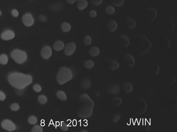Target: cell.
<instances>
[{"mask_svg":"<svg viewBox=\"0 0 177 132\" xmlns=\"http://www.w3.org/2000/svg\"><path fill=\"white\" fill-rule=\"evenodd\" d=\"M146 0H142V1H145Z\"/></svg>","mask_w":177,"mask_h":132,"instance_id":"obj_44","label":"cell"},{"mask_svg":"<svg viewBox=\"0 0 177 132\" xmlns=\"http://www.w3.org/2000/svg\"><path fill=\"white\" fill-rule=\"evenodd\" d=\"M119 68V64L115 60H111L110 61V69L111 71H114Z\"/></svg>","mask_w":177,"mask_h":132,"instance_id":"obj_19","label":"cell"},{"mask_svg":"<svg viewBox=\"0 0 177 132\" xmlns=\"http://www.w3.org/2000/svg\"><path fill=\"white\" fill-rule=\"evenodd\" d=\"M66 1L68 4H73L77 1V0H66Z\"/></svg>","mask_w":177,"mask_h":132,"instance_id":"obj_41","label":"cell"},{"mask_svg":"<svg viewBox=\"0 0 177 132\" xmlns=\"http://www.w3.org/2000/svg\"><path fill=\"white\" fill-rule=\"evenodd\" d=\"M117 27H118L117 23L114 20L110 21L107 24V29L110 32H114L117 30Z\"/></svg>","mask_w":177,"mask_h":132,"instance_id":"obj_14","label":"cell"},{"mask_svg":"<svg viewBox=\"0 0 177 132\" xmlns=\"http://www.w3.org/2000/svg\"><path fill=\"white\" fill-rule=\"evenodd\" d=\"M80 106L78 115L82 118L90 117L93 113L95 103L87 94H84L80 96Z\"/></svg>","mask_w":177,"mask_h":132,"instance_id":"obj_2","label":"cell"},{"mask_svg":"<svg viewBox=\"0 0 177 132\" xmlns=\"http://www.w3.org/2000/svg\"><path fill=\"white\" fill-rule=\"evenodd\" d=\"M95 63L91 60H86L84 62V67L88 69H91L94 67Z\"/></svg>","mask_w":177,"mask_h":132,"instance_id":"obj_24","label":"cell"},{"mask_svg":"<svg viewBox=\"0 0 177 132\" xmlns=\"http://www.w3.org/2000/svg\"><path fill=\"white\" fill-rule=\"evenodd\" d=\"M10 56L16 63L19 64H23L27 59V53L24 51L18 49L12 51L10 54Z\"/></svg>","mask_w":177,"mask_h":132,"instance_id":"obj_4","label":"cell"},{"mask_svg":"<svg viewBox=\"0 0 177 132\" xmlns=\"http://www.w3.org/2000/svg\"><path fill=\"white\" fill-rule=\"evenodd\" d=\"M103 1V0H90V2L94 5H96V6H99L102 4Z\"/></svg>","mask_w":177,"mask_h":132,"instance_id":"obj_35","label":"cell"},{"mask_svg":"<svg viewBox=\"0 0 177 132\" xmlns=\"http://www.w3.org/2000/svg\"><path fill=\"white\" fill-rule=\"evenodd\" d=\"M90 55L92 57H96L99 55L100 54V49L97 47L94 46L90 49L89 51Z\"/></svg>","mask_w":177,"mask_h":132,"instance_id":"obj_18","label":"cell"},{"mask_svg":"<svg viewBox=\"0 0 177 132\" xmlns=\"http://www.w3.org/2000/svg\"><path fill=\"white\" fill-rule=\"evenodd\" d=\"M37 118L35 116H31L28 119V122L31 125L35 124L37 122Z\"/></svg>","mask_w":177,"mask_h":132,"instance_id":"obj_30","label":"cell"},{"mask_svg":"<svg viewBox=\"0 0 177 132\" xmlns=\"http://www.w3.org/2000/svg\"><path fill=\"white\" fill-rule=\"evenodd\" d=\"M81 132H87L88 131L87 130H82V131H81Z\"/></svg>","mask_w":177,"mask_h":132,"instance_id":"obj_42","label":"cell"},{"mask_svg":"<svg viewBox=\"0 0 177 132\" xmlns=\"http://www.w3.org/2000/svg\"><path fill=\"white\" fill-rule=\"evenodd\" d=\"M22 21L24 25L27 27H31L34 23V18L30 13L25 14L22 17Z\"/></svg>","mask_w":177,"mask_h":132,"instance_id":"obj_6","label":"cell"},{"mask_svg":"<svg viewBox=\"0 0 177 132\" xmlns=\"http://www.w3.org/2000/svg\"><path fill=\"white\" fill-rule=\"evenodd\" d=\"M119 43L124 47H128L130 44L128 37L125 35H121L119 38Z\"/></svg>","mask_w":177,"mask_h":132,"instance_id":"obj_12","label":"cell"},{"mask_svg":"<svg viewBox=\"0 0 177 132\" xmlns=\"http://www.w3.org/2000/svg\"><path fill=\"white\" fill-rule=\"evenodd\" d=\"M42 57L45 60H47L51 57L52 55V50L49 46H45L42 49L41 52Z\"/></svg>","mask_w":177,"mask_h":132,"instance_id":"obj_9","label":"cell"},{"mask_svg":"<svg viewBox=\"0 0 177 132\" xmlns=\"http://www.w3.org/2000/svg\"><path fill=\"white\" fill-rule=\"evenodd\" d=\"M8 81L10 85L15 88L23 89L31 84L32 77L22 73L13 72L8 75Z\"/></svg>","mask_w":177,"mask_h":132,"instance_id":"obj_1","label":"cell"},{"mask_svg":"<svg viewBox=\"0 0 177 132\" xmlns=\"http://www.w3.org/2000/svg\"><path fill=\"white\" fill-rule=\"evenodd\" d=\"M126 25L128 29H135L136 26V22L134 20L130 18H128L126 20Z\"/></svg>","mask_w":177,"mask_h":132,"instance_id":"obj_17","label":"cell"},{"mask_svg":"<svg viewBox=\"0 0 177 132\" xmlns=\"http://www.w3.org/2000/svg\"><path fill=\"white\" fill-rule=\"evenodd\" d=\"M6 98V95L2 91H0V101H4Z\"/></svg>","mask_w":177,"mask_h":132,"instance_id":"obj_40","label":"cell"},{"mask_svg":"<svg viewBox=\"0 0 177 132\" xmlns=\"http://www.w3.org/2000/svg\"><path fill=\"white\" fill-rule=\"evenodd\" d=\"M15 33L14 31L10 29H8L3 32L1 34V37L3 40H5V41H8V40L13 39L15 38Z\"/></svg>","mask_w":177,"mask_h":132,"instance_id":"obj_8","label":"cell"},{"mask_svg":"<svg viewBox=\"0 0 177 132\" xmlns=\"http://www.w3.org/2000/svg\"><path fill=\"white\" fill-rule=\"evenodd\" d=\"M112 103L113 104L114 106H119L121 105L122 103V100L121 98L119 97H115L112 99Z\"/></svg>","mask_w":177,"mask_h":132,"instance_id":"obj_26","label":"cell"},{"mask_svg":"<svg viewBox=\"0 0 177 132\" xmlns=\"http://www.w3.org/2000/svg\"><path fill=\"white\" fill-rule=\"evenodd\" d=\"M38 19H39V21L42 22H46L47 21V18L46 16L43 15V14H41V15L39 16Z\"/></svg>","mask_w":177,"mask_h":132,"instance_id":"obj_36","label":"cell"},{"mask_svg":"<svg viewBox=\"0 0 177 132\" xmlns=\"http://www.w3.org/2000/svg\"><path fill=\"white\" fill-rule=\"evenodd\" d=\"M76 3V7L78 9L80 10H85L88 6L87 1V0H77Z\"/></svg>","mask_w":177,"mask_h":132,"instance_id":"obj_13","label":"cell"},{"mask_svg":"<svg viewBox=\"0 0 177 132\" xmlns=\"http://www.w3.org/2000/svg\"><path fill=\"white\" fill-rule=\"evenodd\" d=\"M11 14L12 15V17H15V18H17V17L19 16V12L18 10L16 9H13L12 10V12H11Z\"/></svg>","mask_w":177,"mask_h":132,"instance_id":"obj_37","label":"cell"},{"mask_svg":"<svg viewBox=\"0 0 177 132\" xmlns=\"http://www.w3.org/2000/svg\"><path fill=\"white\" fill-rule=\"evenodd\" d=\"M76 48V44L74 42L68 43L64 48V52L67 56H71L74 53Z\"/></svg>","mask_w":177,"mask_h":132,"instance_id":"obj_7","label":"cell"},{"mask_svg":"<svg viewBox=\"0 0 177 132\" xmlns=\"http://www.w3.org/2000/svg\"><path fill=\"white\" fill-rule=\"evenodd\" d=\"M121 116L119 114L115 115L113 117V122L114 123H117L119 121V120L121 119Z\"/></svg>","mask_w":177,"mask_h":132,"instance_id":"obj_39","label":"cell"},{"mask_svg":"<svg viewBox=\"0 0 177 132\" xmlns=\"http://www.w3.org/2000/svg\"><path fill=\"white\" fill-rule=\"evenodd\" d=\"M8 56L5 54H2L0 55V64L5 65L8 63Z\"/></svg>","mask_w":177,"mask_h":132,"instance_id":"obj_23","label":"cell"},{"mask_svg":"<svg viewBox=\"0 0 177 132\" xmlns=\"http://www.w3.org/2000/svg\"><path fill=\"white\" fill-rule=\"evenodd\" d=\"M31 1H32V0H31Z\"/></svg>","mask_w":177,"mask_h":132,"instance_id":"obj_45","label":"cell"},{"mask_svg":"<svg viewBox=\"0 0 177 132\" xmlns=\"http://www.w3.org/2000/svg\"><path fill=\"white\" fill-rule=\"evenodd\" d=\"M38 101L41 104H45L47 101V98L44 95H40L38 97Z\"/></svg>","mask_w":177,"mask_h":132,"instance_id":"obj_28","label":"cell"},{"mask_svg":"<svg viewBox=\"0 0 177 132\" xmlns=\"http://www.w3.org/2000/svg\"><path fill=\"white\" fill-rule=\"evenodd\" d=\"M124 3V0H113L112 4L115 7H121Z\"/></svg>","mask_w":177,"mask_h":132,"instance_id":"obj_27","label":"cell"},{"mask_svg":"<svg viewBox=\"0 0 177 132\" xmlns=\"http://www.w3.org/2000/svg\"><path fill=\"white\" fill-rule=\"evenodd\" d=\"M72 70L67 67H61L59 69L57 75V81L60 85H63L73 79Z\"/></svg>","mask_w":177,"mask_h":132,"instance_id":"obj_3","label":"cell"},{"mask_svg":"<svg viewBox=\"0 0 177 132\" xmlns=\"http://www.w3.org/2000/svg\"><path fill=\"white\" fill-rule=\"evenodd\" d=\"M121 87L119 84H114L110 86L108 88V92L111 94L115 95L120 92Z\"/></svg>","mask_w":177,"mask_h":132,"instance_id":"obj_11","label":"cell"},{"mask_svg":"<svg viewBox=\"0 0 177 132\" xmlns=\"http://www.w3.org/2000/svg\"><path fill=\"white\" fill-rule=\"evenodd\" d=\"M65 43L63 41L58 40L56 41L53 45V49L56 51H60L63 50L65 48Z\"/></svg>","mask_w":177,"mask_h":132,"instance_id":"obj_16","label":"cell"},{"mask_svg":"<svg viewBox=\"0 0 177 132\" xmlns=\"http://www.w3.org/2000/svg\"><path fill=\"white\" fill-rule=\"evenodd\" d=\"M124 61L126 66L128 67H133L135 64V60L130 54H127L124 56Z\"/></svg>","mask_w":177,"mask_h":132,"instance_id":"obj_10","label":"cell"},{"mask_svg":"<svg viewBox=\"0 0 177 132\" xmlns=\"http://www.w3.org/2000/svg\"><path fill=\"white\" fill-rule=\"evenodd\" d=\"M84 43L85 44L86 46H90L92 42V39L91 38L90 36H85L84 38Z\"/></svg>","mask_w":177,"mask_h":132,"instance_id":"obj_29","label":"cell"},{"mask_svg":"<svg viewBox=\"0 0 177 132\" xmlns=\"http://www.w3.org/2000/svg\"><path fill=\"white\" fill-rule=\"evenodd\" d=\"M61 29L63 32L67 33L70 31L71 26L70 24L68 22H63V23H62L61 25Z\"/></svg>","mask_w":177,"mask_h":132,"instance_id":"obj_21","label":"cell"},{"mask_svg":"<svg viewBox=\"0 0 177 132\" xmlns=\"http://www.w3.org/2000/svg\"><path fill=\"white\" fill-rule=\"evenodd\" d=\"M19 105L17 103H12L10 105V109L12 111H17L19 109Z\"/></svg>","mask_w":177,"mask_h":132,"instance_id":"obj_33","label":"cell"},{"mask_svg":"<svg viewBox=\"0 0 177 132\" xmlns=\"http://www.w3.org/2000/svg\"><path fill=\"white\" fill-rule=\"evenodd\" d=\"M60 128L61 130L63 131H67L69 129L68 124L65 122H61Z\"/></svg>","mask_w":177,"mask_h":132,"instance_id":"obj_32","label":"cell"},{"mask_svg":"<svg viewBox=\"0 0 177 132\" xmlns=\"http://www.w3.org/2000/svg\"><path fill=\"white\" fill-rule=\"evenodd\" d=\"M1 14H2V12H1V11L0 10V16H1Z\"/></svg>","mask_w":177,"mask_h":132,"instance_id":"obj_43","label":"cell"},{"mask_svg":"<svg viewBox=\"0 0 177 132\" xmlns=\"http://www.w3.org/2000/svg\"><path fill=\"white\" fill-rule=\"evenodd\" d=\"M123 89L126 93H130L133 90V86L130 83H126L124 84Z\"/></svg>","mask_w":177,"mask_h":132,"instance_id":"obj_22","label":"cell"},{"mask_svg":"<svg viewBox=\"0 0 177 132\" xmlns=\"http://www.w3.org/2000/svg\"><path fill=\"white\" fill-rule=\"evenodd\" d=\"M89 16L92 18H95L97 17V12L95 10H92L89 12Z\"/></svg>","mask_w":177,"mask_h":132,"instance_id":"obj_38","label":"cell"},{"mask_svg":"<svg viewBox=\"0 0 177 132\" xmlns=\"http://www.w3.org/2000/svg\"><path fill=\"white\" fill-rule=\"evenodd\" d=\"M1 127L4 130L8 132H12L16 130L15 123L9 119H5L1 123Z\"/></svg>","mask_w":177,"mask_h":132,"instance_id":"obj_5","label":"cell"},{"mask_svg":"<svg viewBox=\"0 0 177 132\" xmlns=\"http://www.w3.org/2000/svg\"><path fill=\"white\" fill-rule=\"evenodd\" d=\"M43 129L40 125L34 126L31 130L32 132H43Z\"/></svg>","mask_w":177,"mask_h":132,"instance_id":"obj_31","label":"cell"},{"mask_svg":"<svg viewBox=\"0 0 177 132\" xmlns=\"http://www.w3.org/2000/svg\"><path fill=\"white\" fill-rule=\"evenodd\" d=\"M56 96L58 98L61 100V101H66L67 99V94L65 91L62 90H59L57 91Z\"/></svg>","mask_w":177,"mask_h":132,"instance_id":"obj_20","label":"cell"},{"mask_svg":"<svg viewBox=\"0 0 177 132\" xmlns=\"http://www.w3.org/2000/svg\"><path fill=\"white\" fill-rule=\"evenodd\" d=\"M105 12L108 14H114L115 12V9L113 6L109 5L105 8Z\"/></svg>","mask_w":177,"mask_h":132,"instance_id":"obj_25","label":"cell"},{"mask_svg":"<svg viewBox=\"0 0 177 132\" xmlns=\"http://www.w3.org/2000/svg\"><path fill=\"white\" fill-rule=\"evenodd\" d=\"M81 86L83 89L87 90L90 89L91 86V81L88 78H85L83 79L81 83Z\"/></svg>","mask_w":177,"mask_h":132,"instance_id":"obj_15","label":"cell"},{"mask_svg":"<svg viewBox=\"0 0 177 132\" xmlns=\"http://www.w3.org/2000/svg\"><path fill=\"white\" fill-rule=\"evenodd\" d=\"M33 89L36 92H40L42 91V87L39 84H35L33 86Z\"/></svg>","mask_w":177,"mask_h":132,"instance_id":"obj_34","label":"cell"}]
</instances>
